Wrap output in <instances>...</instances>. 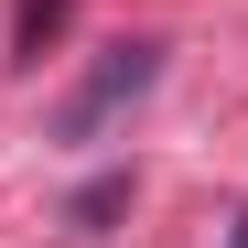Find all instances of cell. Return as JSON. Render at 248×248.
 <instances>
[{"label": "cell", "instance_id": "1", "mask_svg": "<svg viewBox=\"0 0 248 248\" xmlns=\"http://www.w3.org/2000/svg\"><path fill=\"white\" fill-rule=\"evenodd\" d=\"M151 87H162V44H151V32H140V44H108V54L87 65V87L54 108V140H65V151H97V140H108Z\"/></svg>", "mask_w": 248, "mask_h": 248}, {"label": "cell", "instance_id": "2", "mask_svg": "<svg viewBox=\"0 0 248 248\" xmlns=\"http://www.w3.org/2000/svg\"><path fill=\"white\" fill-rule=\"evenodd\" d=\"M54 32H65V0H22V11H11V54L32 65V54L54 44Z\"/></svg>", "mask_w": 248, "mask_h": 248}, {"label": "cell", "instance_id": "3", "mask_svg": "<svg viewBox=\"0 0 248 248\" xmlns=\"http://www.w3.org/2000/svg\"><path fill=\"white\" fill-rule=\"evenodd\" d=\"M119 205H130V173H108V184H87V194H76V227H108Z\"/></svg>", "mask_w": 248, "mask_h": 248}, {"label": "cell", "instance_id": "4", "mask_svg": "<svg viewBox=\"0 0 248 248\" xmlns=\"http://www.w3.org/2000/svg\"><path fill=\"white\" fill-rule=\"evenodd\" d=\"M237 248H248V237H237Z\"/></svg>", "mask_w": 248, "mask_h": 248}]
</instances>
